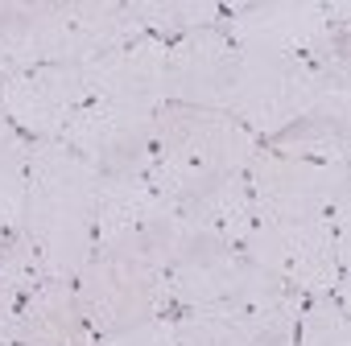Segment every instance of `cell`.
Masks as SVG:
<instances>
[{
    "label": "cell",
    "mask_w": 351,
    "mask_h": 346,
    "mask_svg": "<svg viewBox=\"0 0 351 346\" xmlns=\"http://www.w3.org/2000/svg\"><path fill=\"white\" fill-rule=\"evenodd\" d=\"M145 38L116 0H0V83L38 66H83Z\"/></svg>",
    "instance_id": "cell-1"
},
{
    "label": "cell",
    "mask_w": 351,
    "mask_h": 346,
    "mask_svg": "<svg viewBox=\"0 0 351 346\" xmlns=\"http://www.w3.org/2000/svg\"><path fill=\"white\" fill-rule=\"evenodd\" d=\"M95 198L99 173L58 140L29 144L25 231L50 280H71L95 256Z\"/></svg>",
    "instance_id": "cell-2"
},
{
    "label": "cell",
    "mask_w": 351,
    "mask_h": 346,
    "mask_svg": "<svg viewBox=\"0 0 351 346\" xmlns=\"http://www.w3.org/2000/svg\"><path fill=\"white\" fill-rule=\"evenodd\" d=\"M165 280H169V305H178L182 313H207L232 321L252 338V346L293 342L298 317L306 309V297L298 289L281 284L240 252H215L191 260L165 272Z\"/></svg>",
    "instance_id": "cell-3"
},
{
    "label": "cell",
    "mask_w": 351,
    "mask_h": 346,
    "mask_svg": "<svg viewBox=\"0 0 351 346\" xmlns=\"http://www.w3.org/2000/svg\"><path fill=\"white\" fill-rule=\"evenodd\" d=\"M261 152V140L228 111H203L165 103L153 124V169L149 182L157 194L186 186L240 178Z\"/></svg>",
    "instance_id": "cell-4"
},
{
    "label": "cell",
    "mask_w": 351,
    "mask_h": 346,
    "mask_svg": "<svg viewBox=\"0 0 351 346\" xmlns=\"http://www.w3.org/2000/svg\"><path fill=\"white\" fill-rule=\"evenodd\" d=\"M256 268L281 284L310 297H347V231H335L330 219H289V223H252L240 243Z\"/></svg>",
    "instance_id": "cell-5"
},
{
    "label": "cell",
    "mask_w": 351,
    "mask_h": 346,
    "mask_svg": "<svg viewBox=\"0 0 351 346\" xmlns=\"http://www.w3.org/2000/svg\"><path fill=\"white\" fill-rule=\"evenodd\" d=\"M256 223H289V219H330L335 231L351 227V178L347 165H318L302 157H285L261 144L252 165L244 169Z\"/></svg>",
    "instance_id": "cell-6"
},
{
    "label": "cell",
    "mask_w": 351,
    "mask_h": 346,
    "mask_svg": "<svg viewBox=\"0 0 351 346\" xmlns=\"http://www.w3.org/2000/svg\"><path fill=\"white\" fill-rule=\"evenodd\" d=\"M75 293L83 305V317L95 338L132 330L149 317L169 313V280L165 272L128 260V256H104L95 252L87 268L75 276Z\"/></svg>",
    "instance_id": "cell-7"
},
{
    "label": "cell",
    "mask_w": 351,
    "mask_h": 346,
    "mask_svg": "<svg viewBox=\"0 0 351 346\" xmlns=\"http://www.w3.org/2000/svg\"><path fill=\"white\" fill-rule=\"evenodd\" d=\"M223 29L240 50H273V54L310 58L335 38H347V5H318V0L232 5L223 17Z\"/></svg>",
    "instance_id": "cell-8"
},
{
    "label": "cell",
    "mask_w": 351,
    "mask_h": 346,
    "mask_svg": "<svg viewBox=\"0 0 351 346\" xmlns=\"http://www.w3.org/2000/svg\"><path fill=\"white\" fill-rule=\"evenodd\" d=\"M153 124L157 116L87 99L58 144L79 152L99 178H145L153 169Z\"/></svg>",
    "instance_id": "cell-9"
},
{
    "label": "cell",
    "mask_w": 351,
    "mask_h": 346,
    "mask_svg": "<svg viewBox=\"0 0 351 346\" xmlns=\"http://www.w3.org/2000/svg\"><path fill=\"white\" fill-rule=\"evenodd\" d=\"M165 75H169V103L203 107V111H228L232 116L240 50H236V42L228 38L223 25L191 29V34L169 42Z\"/></svg>",
    "instance_id": "cell-10"
},
{
    "label": "cell",
    "mask_w": 351,
    "mask_h": 346,
    "mask_svg": "<svg viewBox=\"0 0 351 346\" xmlns=\"http://www.w3.org/2000/svg\"><path fill=\"white\" fill-rule=\"evenodd\" d=\"M165 54H169V42L145 34V38H136V42H128V46H116V50H108V54L83 62L87 99L157 116V111L169 103Z\"/></svg>",
    "instance_id": "cell-11"
},
{
    "label": "cell",
    "mask_w": 351,
    "mask_h": 346,
    "mask_svg": "<svg viewBox=\"0 0 351 346\" xmlns=\"http://www.w3.org/2000/svg\"><path fill=\"white\" fill-rule=\"evenodd\" d=\"M83 103V66H38L0 83V111L17 132H29L34 140H58Z\"/></svg>",
    "instance_id": "cell-12"
},
{
    "label": "cell",
    "mask_w": 351,
    "mask_h": 346,
    "mask_svg": "<svg viewBox=\"0 0 351 346\" xmlns=\"http://www.w3.org/2000/svg\"><path fill=\"white\" fill-rule=\"evenodd\" d=\"M161 198H169L173 211H178L195 227V235L203 243H211L215 252H240L244 235L256 223L244 173H240V178H219V182L186 186V190H173V194H161Z\"/></svg>",
    "instance_id": "cell-13"
},
{
    "label": "cell",
    "mask_w": 351,
    "mask_h": 346,
    "mask_svg": "<svg viewBox=\"0 0 351 346\" xmlns=\"http://www.w3.org/2000/svg\"><path fill=\"white\" fill-rule=\"evenodd\" d=\"M17 346H95L71 280H42L17 313Z\"/></svg>",
    "instance_id": "cell-14"
},
{
    "label": "cell",
    "mask_w": 351,
    "mask_h": 346,
    "mask_svg": "<svg viewBox=\"0 0 351 346\" xmlns=\"http://www.w3.org/2000/svg\"><path fill=\"white\" fill-rule=\"evenodd\" d=\"M161 194L153 190L149 173L145 178H99L95 198V252L124 256L128 243L141 235L149 215L157 211Z\"/></svg>",
    "instance_id": "cell-15"
},
{
    "label": "cell",
    "mask_w": 351,
    "mask_h": 346,
    "mask_svg": "<svg viewBox=\"0 0 351 346\" xmlns=\"http://www.w3.org/2000/svg\"><path fill=\"white\" fill-rule=\"evenodd\" d=\"M132 21L153 34V38H182L191 29H207V25H223V9L211 0H132L128 5Z\"/></svg>",
    "instance_id": "cell-16"
},
{
    "label": "cell",
    "mask_w": 351,
    "mask_h": 346,
    "mask_svg": "<svg viewBox=\"0 0 351 346\" xmlns=\"http://www.w3.org/2000/svg\"><path fill=\"white\" fill-rule=\"evenodd\" d=\"M265 148L285 152V157H302V161H318V165H347V124L339 120H298L293 128L277 132L273 140H265Z\"/></svg>",
    "instance_id": "cell-17"
},
{
    "label": "cell",
    "mask_w": 351,
    "mask_h": 346,
    "mask_svg": "<svg viewBox=\"0 0 351 346\" xmlns=\"http://www.w3.org/2000/svg\"><path fill=\"white\" fill-rule=\"evenodd\" d=\"M25 198H29V140L17 136L0 148V239L25 227Z\"/></svg>",
    "instance_id": "cell-18"
},
{
    "label": "cell",
    "mask_w": 351,
    "mask_h": 346,
    "mask_svg": "<svg viewBox=\"0 0 351 346\" xmlns=\"http://www.w3.org/2000/svg\"><path fill=\"white\" fill-rule=\"evenodd\" d=\"M42 280H50V276H46V264H42V256H38L29 231L17 227L13 235L0 239V284H9V289L25 301Z\"/></svg>",
    "instance_id": "cell-19"
},
{
    "label": "cell",
    "mask_w": 351,
    "mask_h": 346,
    "mask_svg": "<svg viewBox=\"0 0 351 346\" xmlns=\"http://www.w3.org/2000/svg\"><path fill=\"white\" fill-rule=\"evenodd\" d=\"M293 346H351L347 305L339 297H310L302 317H298Z\"/></svg>",
    "instance_id": "cell-20"
},
{
    "label": "cell",
    "mask_w": 351,
    "mask_h": 346,
    "mask_svg": "<svg viewBox=\"0 0 351 346\" xmlns=\"http://www.w3.org/2000/svg\"><path fill=\"white\" fill-rule=\"evenodd\" d=\"M173 334H178V346H252V338L240 325L207 317V313H178Z\"/></svg>",
    "instance_id": "cell-21"
},
{
    "label": "cell",
    "mask_w": 351,
    "mask_h": 346,
    "mask_svg": "<svg viewBox=\"0 0 351 346\" xmlns=\"http://www.w3.org/2000/svg\"><path fill=\"white\" fill-rule=\"evenodd\" d=\"M95 346H178V334H173V317L161 313V317H149L132 330L104 334V338H95Z\"/></svg>",
    "instance_id": "cell-22"
},
{
    "label": "cell",
    "mask_w": 351,
    "mask_h": 346,
    "mask_svg": "<svg viewBox=\"0 0 351 346\" xmlns=\"http://www.w3.org/2000/svg\"><path fill=\"white\" fill-rule=\"evenodd\" d=\"M17 313H21V297L0 284V346H17Z\"/></svg>",
    "instance_id": "cell-23"
},
{
    "label": "cell",
    "mask_w": 351,
    "mask_h": 346,
    "mask_svg": "<svg viewBox=\"0 0 351 346\" xmlns=\"http://www.w3.org/2000/svg\"><path fill=\"white\" fill-rule=\"evenodd\" d=\"M17 136H21V132H17V128H13V124L5 120V111H0V148H5L9 140H17Z\"/></svg>",
    "instance_id": "cell-24"
},
{
    "label": "cell",
    "mask_w": 351,
    "mask_h": 346,
    "mask_svg": "<svg viewBox=\"0 0 351 346\" xmlns=\"http://www.w3.org/2000/svg\"><path fill=\"white\" fill-rule=\"evenodd\" d=\"M277 346H293V342H277Z\"/></svg>",
    "instance_id": "cell-25"
}]
</instances>
